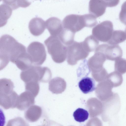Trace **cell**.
<instances>
[{
  "instance_id": "cell-1",
  "label": "cell",
  "mask_w": 126,
  "mask_h": 126,
  "mask_svg": "<svg viewBox=\"0 0 126 126\" xmlns=\"http://www.w3.org/2000/svg\"><path fill=\"white\" fill-rule=\"evenodd\" d=\"M26 47L8 34H4L0 40V70L2 69L9 61L15 63L27 53Z\"/></svg>"
},
{
  "instance_id": "cell-2",
  "label": "cell",
  "mask_w": 126,
  "mask_h": 126,
  "mask_svg": "<svg viewBox=\"0 0 126 126\" xmlns=\"http://www.w3.org/2000/svg\"><path fill=\"white\" fill-rule=\"evenodd\" d=\"M96 18L91 14L82 15L71 14L64 18L62 23L64 28L75 33L85 27L91 28L94 26L97 23Z\"/></svg>"
},
{
  "instance_id": "cell-3",
  "label": "cell",
  "mask_w": 126,
  "mask_h": 126,
  "mask_svg": "<svg viewBox=\"0 0 126 126\" xmlns=\"http://www.w3.org/2000/svg\"><path fill=\"white\" fill-rule=\"evenodd\" d=\"M44 43L54 62L61 63L65 60L67 47L63 45L57 36L51 35L44 41Z\"/></svg>"
},
{
  "instance_id": "cell-4",
  "label": "cell",
  "mask_w": 126,
  "mask_h": 126,
  "mask_svg": "<svg viewBox=\"0 0 126 126\" xmlns=\"http://www.w3.org/2000/svg\"><path fill=\"white\" fill-rule=\"evenodd\" d=\"M89 53L84 47L83 42L74 41L67 47V62L69 65H74L78 61L86 58Z\"/></svg>"
},
{
  "instance_id": "cell-5",
  "label": "cell",
  "mask_w": 126,
  "mask_h": 126,
  "mask_svg": "<svg viewBox=\"0 0 126 126\" xmlns=\"http://www.w3.org/2000/svg\"><path fill=\"white\" fill-rule=\"evenodd\" d=\"M27 50L33 65H41L45 61L47 55L42 44L38 42H33L29 45Z\"/></svg>"
},
{
  "instance_id": "cell-6",
  "label": "cell",
  "mask_w": 126,
  "mask_h": 126,
  "mask_svg": "<svg viewBox=\"0 0 126 126\" xmlns=\"http://www.w3.org/2000/svg\"><path fill=\"white\" fill-rule=\"evenodd\" d=\"M113 30V26L110 21L106 20L97 24L93 29L92 34L97 40L106 42L110 38Z\"/></svg>"
},
{
  "instance_id": "cell-7",
  "label": "cell",
  "mask_w": 126,
  "mask_h": 126,
  "mask_svg": "<svg viewBox=\"0 0 126 126\" xmlns=\"http://www.w3.org/2000/svg\"><path fill=\"white\" fill-rule=\"evenodd\" d=\"M47 68V67L32 65L21 72L20 78L25 83L32 81L41 82Z\"/></svg>"
},
{
  "instance_id": "cell-8",
  "label": "cell",
  "mask_w": 126,
  "mask_h": 126,
  "mask_svg": "<svg viewBox=\"0 0 126 126\" xmlns=\"http://www.w3.org/2000/svg\"><path fill=\"white\" fill-rule=\"evenodd\" d=\"M95 51L103 53L105 55L106 59L112 61L121 58L123 55L122 49L118 45L102 44L97 47Z\"/></svg>"
},
{
  "instance_id": "cell-9",
  "label": "cell",
  "mask_w": 126,
  "mask_h": 126,
  "mask_svg": "<svg viewBox=\"0 0 126 126\" xmlns=\"http://www.w3.org/2000/svg\"><path fill=\"white\" fill-rule=\"evenodd\" d=\"M35 97L28 91L21 93L18 96L16 108L20 110H25L34 104Z\"/></svg>"
},
{
  "instance_id": "cell-10",
  "label": "cell",
  "mask_w": 126,
  "mask_h": 126,
  "mask_svg": "<svg viewBox=\"0 0 126 126\" xmlns=\"http://www.w3.org/2000/svg\"><path fill=\"white\" fill-rule=\"evenodd\" d=\"M45 23L46 27L51 35L58 36L63 29L61 21L56 17H50Z\"/></svg>"
},
{
  "instance_id": "cell-11",
  "label": "cell",
  "mask_w": 126,
  "mask_h": 126,
  "mask_svg": "<svg viewBox=\"0 0 126 126\" xmlns=\"http://www.w3.org/2000/svg\"><path fill=\"white\" fill-rule=\"evenodd\" d=\"M107 7L103 0H90L89 3V12L96 18L98 17L105 13Z\"/></svg>"
},
{
  "instance_id": "cell-12",
  "label": "cell",
  "mask_w": 126,
  "mask_h": 126,
  "mask_svg": "<svg viewBox=\"0 0 126 126\" xmlns=\"http://www.w3.org/2000/svg\"><path fill=\"white\" fill-rule=\"evenodd\" d=\"M45 21L41 18L36 17L32 18L30 21L29 28L31 33L37 36L42 34L46 29Z\"/></svg>"
},
{
  "instance_id": "cell-13",
  "label": "cell",
  "mask_w": 126,
  "mask_h": 126,
  "mask_svg": "<svg viewBox=\"0 0 126 126\" xmlns=\"http://www.w3.org/2000/svg\"><path fill=\"white\" fill-rule=\"evenodd\" d=\"M106 59L103 53L100 52L95 51L94 55L88 59L87 64L90 69L94 71L103 67Z\"/></svg>"
},
{
  "instance_id": "cell-14",
  "label": "cell",
  "mask_w": 126,
  "mask_h": 126,
  "mask_svg": "<svg viewBox=\"0 0 126 126\" xmlns=\"http://www.w3.org/2000/svg\"><path fill=\"white\" fill-rule=\"evenodd\" d=\"M18 96L14 91L8 95H0V105L5 109L15 108L16 107Z\"/></svg>"
},
{
  "instance_id": "cell-15",
  "label": "cell",
  "mask_w": 126,
  "mask_h": 126,
  "mask_svg": "<svg viewBox=\"0 0 126 126\" xmlns=\"http://www.w3.org/2000/svg\"><path fill=\"white\" fill-rule=\"evenodd\" d=\"M42 113L41 108L36 105H32L25 112L24 116L28 121L33 122L37 121L41 117Z\"/></svg>"
},
{
  "instance_id": "cell-16",
  "label": "cell",
  "mask_w": 126,
  "mask_h": 126,
  "mask_svg": "<svg viewBox=\"0 0 126 126\" xmlns=\"http://www.w3.org/2000/svg\"><path fill=\"white\" fill-rule=\"evenodd\" d=\"M78 86L81 91L85 94L92 92L96 88L94 80L88 77L82 78L79 82Z\"/></svg>"
},
{
  "instance_id": "cell-17",
  "label": "cell",
  "mask_w": 126,
  "mask_h": 126,
  "mask_svg": "<svg viewBox=\"0 0 126 126\" xmlns=\"http://www.w3.org/2000/svg\"><path fill=\"white\" fill-rule=\"evenodd\" d=\"M12 9L8 5L4 4L0 6V27H3L7 23V20L11 17Z\"/></svg>"
},
{
  "instance_id": "cell-18",
  "label": "cell",
  "mask_w": 126,
  "mask_h": 126,
  "mask_svg": "<svg viewBox=\"0 0 126 126\" xmlns=\"http://www.w3.org/2000/svg\"><path fill=\"white\" fill-rule=\"evenodd\" d=\"M14 87L13 82L10 79L3 78L0 80V95H6L11 93Z\"/></svg>"
},
{
  "instance_id": "cell-19",
  "label": "cell",
  "mask_w": 126,
  "mask_h": 126,
  "mask_svg": "<svg viewBox=\"0 0 126 126\" xmlns=\"http://www.w3.org/2000/svg\"><path fill=\"white\" fill-rule=\"evenodd\" d=\"M75 34V33L63 28L58 37L63 44L68 46L74 42Z\"/></svg>"
},
{
  "instance_id": "cell-20",
  "label": "cell",
  "mask_w": 126,
  "mask_h": 126,
  "mask_svg": "<svg viewBox=\"0 0 126 126\" xmlns=\"http://www.w3.org/2000/svg\"><path fill=\"white\" fill-rule=\"evenodd\" d=\"M126 40V33L121 30L113 31L111 37L108 42L110 45H117L125 41Z\"/></svg>"
},
{
  "instance_id": "cell-21",
  "label": "cell",
  "mask_w": 126,
  "mask_h": 126,
  "mask_svg": "<svg viewBox=\"0 0 126 126\" xmlns=\"http://www.w3.org/2000/svg\"><path fill=\"white\" fill-rule=\"evenodd\" d=\"M83 43L86 50L90 53L95 50L98 46L99 41L94 36L91 35L86 38Z\"/></svg>"
},
{
  "instance_id": "cell-22",
  "label": "cell",
  "mask_w": 126,
  "mask_h": 126,
  "mask_svg": "<svg viewBox=\"0 0 126 126\" xmlns=\"http://www.w3.org/2000/svg\"><path fill=\"white\" fill-rule=\"evenodd\" d=\"M107 80L111 84L113 87H116L120 85L123 81V77L121 73L115 71L108 75Z\"/></svg>"
},
{
  "instance_id": "cell-23",
  "label": "cell",
  "mask_w": 126,
  "mask_h": 126,
  "mask_svg": "<svg viewBox=\"0 0 126 126\" xmlns=\"http://www.w3.org/2000/svg\"><path fill=\"white\" fill-rule=\"evenodd\" d=\"M89 115V113L87 110L81 108L77 109L73 113L75 120L79 122H83L86 120Z\"/></svg>"
},
{
  "instance_id": "cell-24",
  "label": "cell",
  "mask_w": 126,
  "mask_h": 126,
  "mask_svg": "<svg viewBox=\"0 0 126 126\" xmlns=\"http://www.w3.org/2000/svg\"><path fill=\"white\" fill-rule=\"evenodd\" d=\"M25 88L26 91L31 93L35 97L39 92L40 87L38 82L32 81L26 83Z\"/></svg>"
},
{
  "instance_id": "cell-25",
  "label": "cell",
  "mask_w": 126,
  "mask_h": 126,
  "mask_svg": "<svg viewBox=\"0 0 126 126\" xmlns=\"http://www.w3.org/2000/svg\"><path fill=\"white\" fill-rule=\"evenodd\" d=\"M114 69L116 71L123 74L126 72V60L120 58L115 60Z\"/></svg>"
},
{
  "instance_id": "cell-26",
  "label": "cell",
  "mask_w": 126,
  "mask_h": 126,
  "mask_svg": "<svg viewBox=\"0 0 126 126\" xmlns=\"http://www.w3.org/2000/svg\"><path fill=\"white\" fill-rule=\"evenodd\" d=\"M119 17L121 22L126 25V1L123 3L122 6Z\"/></svg>"
},
{
  "instance_id": "cell-27",
  "label": "cell",
  "mask_w": 126,
  "mask_h": 126,
  "mask_svg": "<svg viewBox=\"0 0 126 126\" xmlns=\"http://www.w3.org/2000/svg\"><path fill=\"white\" fill-rule=\"evenodd\" d=\"M2 1L4 4L10 7L13 10L19 8L17 4L18 0H2Z\"/></svg>"
},
{
  "instance_id": "cell-28",
  "label": "cell",
  "mask_w": 126,
  "mask_h": 126,
  "mask_svg": "<svg viewBox=\"0 0 126 126\" xmlns=\"http://www.w3.org/2000/svg\"><path fill=\"white\" fill-rule=\"evenodd\" d=\"M107 7H112L117 5L119 3L120 0H103Z\"/></svg>"
},
{
  "instance_id": "cell-29",
  "label": "cell",
  "mask_w": 126,
  "mask_h": 126,
  "mask_svg": "<svg viewBox=\"0 0 126 126\" xmlns=\"http://www.w3.org/2000/svg\"><path fill=\"white\" fill-rule=\"evenodd\" d=\"M31 3L30 2L27 0H18L17 4L19 7L26 8L30 5Z\"/></svg>"
},
{
  "instance_id": "cell-30",
  "label": "cell",
  "mask_w": 126,
  "mask_h": 126,
  "mask_svg": "<svg viewBox=\"0 0 126 126\" xmlns=\"http://www.w3.org/2000/svg\"><path fill=\"white\" fill-rule=\"evenodd\" d=\"M125 32H126V29L125 30Z\"/></svg>"
}]
</instances>
